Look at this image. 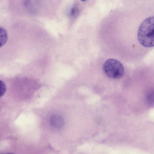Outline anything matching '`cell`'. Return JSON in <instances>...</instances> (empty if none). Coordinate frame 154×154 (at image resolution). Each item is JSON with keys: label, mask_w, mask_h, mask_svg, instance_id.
Wrapping results in <instances>:
<instances>
[{"label": "cell", "mask_w": 154, "mask_h": 154, "mask_svg": "<svg viewBox=\"0 0 154 154\" xmlns=\"http://www.w3.org/2000/svg\"><path fill=\"white\" fill-rule=\"evenodd\" d=\"M0 97H2L4 95L6 91V88L4 83L1 80L0 81Z\"/></svg>", "instance_id": "cell-7"}, {"label": "cell", "mask_w": 154, "mask_h": 154, "mask_svg": "<svg viewBox=\"0 0 154 154\" xmlns=\"http://www.w3.org/2000/svg\"><path fill=\"white\" fill-rule=\"evenodd\" d=\"M147 103L149 105L154 104V91L149 94L146 98Z\"/></svg>", "instance_id": "cell-5"}, {"label": "cell", "mask_w": 154, "mask_h": 154, "mask_svg": "<svg viewBox=\"0 0 154 154\" xmlns=\"http://www.w3.org/2000/svg\"><path fill=\"white\" fill-rule=\"evenodd\" d=\"M79 12V9L76 6L74 7L71 9L70 11V15L72 17H76L78 15Z\"/></svg>", "instance_id": "cell-6"}, {"label": "cell", "mask_w": 154, "mask_h": 154, "mask_svg": "<svg viewBox=\"0 0 154 154\" xmlns=\"http://www.w3.org/2000/svg\"><path fill=\"white\" fill-rule=\"evenodd\" d=\"M105 74L109 78L118 79L122 78L124 74V69L122 63L115 59L106 60L103 66Z\"/></svg>", "instance_id": "cell-2"}, {"label": "cell", "mask_w": 154, "mask_h": 154, "mask_svg": "<svg viewBox=\"0 0 154 154\" xmlns=\"http://www.w3.org/2000/svg\"><path fill=\"white\" fill-rule=\"evenodd\" d=\"M0 47H1L5 43L8 39V34L6 30L1 27H0Z\"/></svg>", "instance_id": "cell-4"}, {"label": "cell", "mask_w": 154, "mask_h": 154, "mask_svg": "<svg viewBox=\"0 0 154 154\" xmlns=\"http://www.w3.org/2000/svg\"><path fill=\"white\" fill-rule=\"evenodd\" d=\"M137 36L139 42L143 46L154 47V16L143 21L139 28Z\"/></svg>", "instance_id": "cell-1"}, {"label": "cell", "mask_w": 154, "mask_h": 154, "mask_svg": "<svg viewBox=\"0 0 154 154\" xmlns=\"http://www.w3.org/2000/svg\"><path fill=\"white\" fill-rule=\"evenodd\" d=\"M64 121L63 117L57 115H54L50 118V123L51 126L56 128H59L63 125Z\"/></svg>", "instance_id": "cell-3"}, {"label": "cell", "mask_w": 154, "mask_h": 154, "mask_svg": "<svg viewBox=\"0 0 154 154\" xmlns=\"http://www.w3.org/2000/svg\"><path fill=\"white\" fill-rule=\"evenodd\" d=\"M81 0L82 1H85L86 0Z\"/></svg>", "instance_id": "cell-8"}]
</instances>
